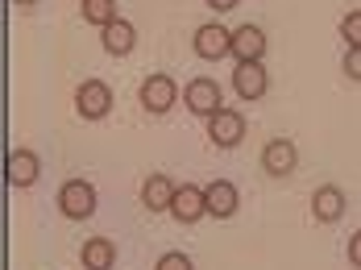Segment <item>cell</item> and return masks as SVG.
<instances>
[{"instance_id":"5b68a950","label":"cell","mask_w":361,"mask_h":270,"mask_svg":"<svg viewBox=\"0 0 361 270\" xmlns=\"http://www.w3.org/2000/svg\"><path fill=\"white\" fill-rule=\"evenodd\" d=\"M208 137H212V146H220V150L241 146V137H245V116L237 113V109H220V113H212L208 116Z\"/></svg>"},{"instance_id":"30bf717a","label":"cell","mask_w":361,"mask_h":270,"mask_svg":"<svg viewBox=\"0 0 361 270\" xmlns=\"http://www.w3.org/2000/svg\"><path fill=\"white\" fill-rule=\"evenodd\" d=\"M345 208H349V200H345V192H341L336 183H324V188L312 192V216H316L320 225H336V221L345 216Z\"/></svg>"},{"instance_id":"7c38bea8","label":"cell","mask_w":361,"mask_h":270,"mask_svg":"<svg viewBox=\"0 0 361 270\" xmlns=\"http://www.w3.org/2000/svg\"><path fill=\"white\" fill-rule=\"evenodd\" d=\"M208 216H216V221H228V216H237V208H241V192H237V183H228V179H212L208 188Z\"/></svg>"},{"instance_id":"52a82bcc","label":"cell","mask_w":361,"mask_h":270,"mask_svg":"<svg viewBox=\"0 0 361 270\" xmlns=\"http://www.w3.org/2000/svg\"><path fill=\"white\" fill-rule=\"evenodd\" d=\"M295 166H299V150H295L290 137H274V142H266V150H262V171H266V175L287 179V175H295Z\"/></svg>"},{"instance_id":"2e32d148","label":"cell","mask_w":361,"mask_h":270,"mask_svg":"<svg viewBox=\"0 0 361 270\" xmlns=\"http://www.w3.org/2000/svg\"><path fill=\"white\" fill-rule=\"evenodd\" d=\"M100 38H104V50H109L112 59H125V54L137 46V30H133L125 17H116L112 25H104V30H100Z\"/></svg>"},{"instance_id":"8fae6325","label":"cell","mask_w":361,"mask_h":270,"mask_svg":"<svg viewBox=\"0 0 361 270\" xmlns=\"http://www.w3.org/2000/svg\"><path fill=\"white\" fill-rule=\"evenodd\" d=\"M266 87H270V75H266L262 63H237V71H233V92H237L241 100H250V104L262 100Z\"/></svg>"},{"instance_id":"7a4b0ae2","label":"cell","mask_w":361,"mask_h":270,"mask_svg":"<svg viewBox=\"0 0 361 270\" xmlns=\"http://www.w3.org/2000/svg\"><path fill=\"white\" fill-rule=\"evenodd\" d=\"M59 212H63L67 221H87V216L96 212V188H92L87 179H67V183L59 188Z\"/></svg>"},{"instance_id":"ac0fdd59","label":"cell","mask_w":361,"mask_h":270,"mask_svg":"<svg viewBox=\"0 0 361 270\" xmlns=\"http://www.w3.org/2000/svg\"><path fill=\"white\" fill-rule=\"evenodd\" d=\"M341 38H345V46H361V8H349L341 17Z\"/></svg>"},{"instance_id":"ffe728a7","label":"cell","mask_w":361,"mask_h":270,"mask_svg":"<svg viewBox=\"0 0 361 270\" xmlns=\"http://www.w3.org/2000/svg\"><path fill=\"white\" fill-rule=\"evenodd\" d=\"M154 270H195V266H191V258H187V254L171 250V254H162V258H158V266H154Z\"/></svg>"},{"instance_id":"6da1fadb","label":"cell","mask_w":361,"mask_h":270,"mask_svg":"<svg viewBox=\"0 0 361 270\" xmlns=\"http://www.w3.org/2000/svg\"><path fill=\"white\" fill-rule=\"evenodd\" d=\"M75 113L83 121H104L112 113V87L104 79H83L75 87Z\"/></svg>"},{"instance_id":"603a6c76","label":"cell","mask_w":361,"mask_h":270,"mask_svg":"<svg viewBox=\"0 0 361 270\" xmlns=\"http://www.w3.org/2000/svg\"><path fill=\"white\" fill-rule=\"evenodd\" d=\"M13 4H17V8H30V4H37V0H13Z\"/></svg>"},{"instance_id":"8992f818","label":"cell","mask_w":361,"mask_h":270,"mask_svg":"<svg viewBox=\"0 0 361 270\" xmlns=\"http://www.w3.org/2000/svg\"><path fill=\"white\" fill-rule=\"evenodd\" d=\"M191 46H195V54H200V59L216 63V59H224V54H233V30H224V25H216V21H208V25H200V30H195Z\"/></svg>"},{"instance_id":"5bb4252c","label":"cell","mask_w":361,"mask_h":270,"mask_svg":"<svg viewBox=\"0 0 361 270\" xmlns=\"http://www.w3.org/2000/svg\"><path fill=\"white\" fill-rule=\"evenodd\" d=\"M262 54H266V34L257 30V25H237L233 30V59L237 63H262Z\"/></svg>"},{"instance_id":"ba28073f","label":"cell","mask_w":361,"mask_h":270,"mask_svg":"<svg viewBox=\"0 0 361 270\" xmlns=\"http://www.w3.org/2000/svg\"><path fill=\"white\" fill-rule=\"evenodd\" d=\"M42 175V158L34 150H13L4 158V183L8 188H34Z\"/></svg>"},{"instance_id":"3957f363","label":"cell","mask_w":361,"mask_h":270,"mask_svg":"<svg viewBox=\"0 0 361 270\" xmlns=\"http://www.w3.org/2000/svg\"><path fill=\"white\" fill-rule=\"evenodd\" d=\"M183 104H187V113H195V116H208L220 113L224 109V96H220V83L216 79H208V75H195L187 87H183Z\"/></svg>"},{"instance_id":"4fadbf2b","label":"cell","mask_w":361,"mask_h":270,"mask_svg":"<svg viewBox=\"0 0 361 270\" xmlns=\"http://www.w3.org/2000/svg\"><path fill=\"white\" fill-rule=\"evenodd\" d=\"M175 179L171 175H162V171H154L149 179L142 183V204L149 212H171V204H175Z\"/></svg>"},{"instance_id":"277c9868","label":"cell","mask_w":361,"mask_h":270,"mask_svg":"<svg viewBox=\"0 0 361 270\" xmlns=\"http://www.w3.org/2000/svg\"><path fill=\"white\" fill-rule=\"evenodd\" d=\"M137 100H142V109L145 113H154V116H162L175 100H179V83L171 75H162V71H154V75L142 83V92H137Z\"/></svg>"},{"instance_id":"7402d4cb","label":"cell","mask_w":361,"mask_h":270,"mask_svg":"<svg viewBox=\"0 0 361 270\" xmlns=\"http://www.w3.org/2000/svg\"><path fill=\"white\" fill-rule=\"evenodd\" d=\"M208 4H212V8H216V13H228V8H237V4H241V0H208Z\"/></svg>"},{"instance_id":"d6986e66","label":"cell","mask_w":361,"mask_h":270,"mask_svg":"<svg viewBox=\"0 0 361 270\" xmlns=\"http://www.w3.org/2000/svg\"><path fill=\"white\" fill-rule=\"evenodd\" d=\"M341 71L353 79V83H361V46H345V59H341Z\"/></svg>"},{"instance_id":"9a60e30c","label":"cell","mask_w":361,"mask_h":270,"mask_svg":"<svg viewBox=\"0 0 361 270\" xmlns=\"http://www.w3.org/2000/svg\"><path fill=\"white\" fill-rule=\"evenodd\" d=\"M79 262H83V270H112L116 266V241L112 237H87L79 250Z\"/></svg>"},{"instance_id":"44dd1931","label":"cell","mask_w":361,"mask_h":270,"mask_svg":"<svg viewBox=\"0 0 361 270\" xmlns=\"http://www.w3.org/2000/svg\"><path fill=\"white\" fill-rule=\"evenodd\" d=\"M349 266H357V270H361V229L349 237Z\"/></svg>"},{"instance_id":"e0dca14e","label":"cell","mask_w":361,"mask_h":270,"mask_svg":"<svg viewBox=\"0 0 361 270\" xmlns=\"http://www.w3.org/2000/svg\"><path fill=\"white\" fill-rule=\"evenodd\" d=\"M79 13H83V21H87V25L104 30V25L116 21V0H79Z\"/></svg>"},{"instance_id":"9c48e42d","label":"cell","mask_w":361,"mask_h":270,"mask_svg":"<svg viewBox=\"0 0 361 270\" xmlns=\"http://www.w3.org/2000/svg\"><path fill=\"white\" fill-rule=\"evenodd\" d=\"M171 216H175L179 225H195L200 216H208V195H204V188H195V183H183L179 192H175Z\"/></svg>"}]
</instances>
